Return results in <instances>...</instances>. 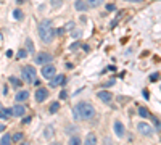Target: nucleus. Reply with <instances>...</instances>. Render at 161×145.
<instances>
[{"mask_svg":"<svg viewBox=\"0 0 161 145\" xmlns=\"http://www.w3.org/2000/svg\"><path fill=\"white\" fill-rule=\"evenodd\" d=\"M37 32H39V37L44 44H50L55 39V29L50 19H44L40 21V24L37 27Z\"/></svg>","mask_w":161,"mask_h":145,"instance_id":"1","label":"nucleus"},{"mask_svg":"<svg viewBox=\"0 0 161 145\" xmlns=\"http://www.w3.org/2000/svg\"><path fill=\"white\" fill-rule=\"evenodd\" d=\"M74 114H76V119H86V121H89V119H92L95 116V108H94V105L87 103V102H82V103L76 105Z\"/></svg>","mask_w":161,"mask_h":145,"instance_id":"2","label":"nucleus"},{"mask_svg":"<svg viewBox=\"0 0 161 145\" xmlns=\"http://www.w3.org/2000/svg\"><path fill=\"white\" fill-rule=\"evenodd\" d=\"M21 74H23V79L26 82H36V79H37V72H36V68L34 66H24L23 71H21Z\"/></svg>","mask_w":161,"mask_h":145,"instance_id":"3","label":"nucleus"},{"mask_svg":"<svg viewBox=\"0 0 161 145\" xmlns=\"http://www.w3.org/2000/svg\"><path fill=\"white\" fill-rule=\"evenodd\" d=\"M55 74H57V68H55L53 64H50V63L42 64V76L45 79H52Z\"/></svg>","mask_w":161,"mask_h":145,"instance_id":"4","label":"nucleus"},{"mask_svg":"<svg viewBox=\"0 0 161 145\" xmlns=\"http://www.w3.org/2000/svg\"><path fill=\"white\" fill-rule=\"evenodd\" d=\"M52 60H53V56L50 53H45V52L37 53L36 56H34V61H36L37 64H47V63H50Z\"/></svg>","mask_w":161,"mask_h":145,"instance_id":"5","label":"nucleus"},{"mask_svg":"<svg viewBox=\"0 0 161 145\" xmlns=\"http://www.w3.org/2000/svg\"><path fill=\"white\" fill-rule=\"evenodd\" d=\"M137 130L142 135H145V137H151L153 135V127L150 124H147V122H139V124H137Z\"/></svg>","mask_w":161,"mask_h":145,"instance_id":"6","label":"nucleus"},{"mask_svg":"<svg viewBox=\"0 0 161 145\" xmlns=\"http://www.w3.org/2000/svg\"><path fill=\"white\" fill-rule=\"evenodd\" d=\"M97 97H99L103 103H110V102L113 100V93L108 92V90H100V92H97Z\"/></svg>","mask_w":161,"mask_h":145,"instance_id":"7","label":"nucleus"},{"mask_svg":"<svg viewBox=\"0 0 161 145\" xmlns=\"http://www.w3.org/2000/svg\"><path fill=\"white\" fill-rule=\"evenodd\" d=\"M66 82V76L65 74H58V76H53L50 79V85L52 87H58V85H63Z\"/></svg>","mask_w":161,"mask_h":145,"instance_id":"8","label":"nucleus"},{"mask_svg":"<svg viewBox=\"0 0 161 145\" xmlns=\"http://www.w3.org/2000/svg\"><path fill=\"white\" fill-rule=\"evenodd\" d=\"M34 95H36V102L42 103V102H44V100L48 97V90H47V89H37Z\"/></svg>","mask_w":161,"mask_h":145,"instance_id":"9","label":"nucleus"},{"mask_svg":"<svg viewBox=\"0 0 161 145\" xmlns=\"http://www.w3.org/2000/svg\"><path fill=\"white\" fill-rule=\"evenodd\" d=\"M27 98H29V92H27V90H19L16 95H15V100L18 102V103H21V102H26Z\"/></svg>","mask_w":161,"mask_h":145,"instance_id":"10","label":"nucleus"},{"mask_svg":"<svg viewBox=\"0 0 161 145\" xmlns=\"http://www.w3.org/2000/svg\"><path fill=\"white\" fill-rule=\"evenodd\" d=\"M11 111H13V116L19 118V116H23V114L26 113V108H24V105H15Z\"/></svg>","mask_w":161,"mask_h":145,"instance_id":"11","label":"nucleus"},{"mask_svg":"<svg viewBox=\"0 0 161 145\" xmlns=\"http://www.w3.org/2000/svg\"><path fill=\"white\" fill-rule=\"evenodd\" d=\"M115 132H116V135H118V137H124L126 130H124L123 122H119V121H115Z\"/></svg>","mask_w":161,"mask_h":145,"instance_id":"12","label":"nucleus"},{"mask_svg":"<svg viewBox=\"0 0 161 145\" xmlns=\"http://www.w3.org/2000/svg\"><path fill=\"white\" fill-rule=\"evenodd\" d=\"M74 8L78 11H86L89 8V5L84 2V0H76V2H74Z\"/></svg>","mask_w":161,"mask_h":145,"instance_id":"13","label":"nucleus"},{"mask_svg":"<svg viewBox=\"0 0 161 145\" xmlns=\"http://www.w3.org/2000/svg\"><path fill=\"white\" fill-rule=\"evenodd\" d=\"M84 143H87V145H95V143H97V135H95L94 132L87 134V137H86V140H84Z\"/></svg>","mask_w":161,"mask_h":145,"instance_id":"14","label":"nucleus"},{"mask_svg":"<svg viewBox=\"0 0 161 145\" xmlns=\"http://www.w3.org/2000/svg\"><path fill=\"white\" fill-rule=\"evenodd\" d=\"M86 2H87L89 6H100L105 0H86Z\"/></svg>","mask_w":161,"mask_h":145,"instance_id":"15","label":"nucleus"},{"mask_svg":"<svg viewBox=\"0 0 161 145\" xmlns=\"http://www.w3.org/2000/svg\"><path fill=\"white\" fill-rule=\"evenodd\" d=\"M0 143H2V145H8V143H11V137H10L8 134H5L2 139H0Z\"/></svg>","mask_w":161,"mask_h":145,"instance_id":"16","label":"nucleus"},{"mask_svg":"<svg viewBox=\"0 0 161 145\" xmlns=\"http://www.w3.org/2000/svg\"><path fill=\"white\" fill-rule=\"evenodd\" d=\"M26 48H27V52H29V53H34V44H32L31 39L26 40Z\"/></svg>","mask_w":161,"mask_h":145,"instance_id":"17","label":"nucleus"},{"mask_svg":"<svg viewBox=\"0 0 161 145\" xmlns=\"http://www.w3.org/2000/svg\"><path fill=\"white\" fill-rule=\"evenodd\" d=\"M13 18H15V19H23L24 16H23V11H21V10H15V11H13Z\"/></svg>","mask_w":161,"mask_h":145,"instance_id":"18","label":"nucleus"},{"mask_svg":"<svg viewBox=\"0 0 161 145\" xmlns=\"http://www.w3.org/2000/svg\"><path fill=\"white\" fill-rule=\"evenodd\" d=\"M139 114H140L142 118H148V116H150V114H148V111H147L143 106H140V108H139Z\"/></svg>","mask_w":161,"mask_h":145,"instance_id":"19","label":"nucleus"},{"mask_svg":"<svg viewBox=\"0 0 161 145\" xmlns=\"http://www.w3.org/2000/svg\"><path fill=\"white\" fill-rule=\"evenodd\" d=\"M69 143L71 145H79V143H82V140L79 139V137H71V139H69Z\"/></svg>","mask_w":161,"mask_h":145,"instance_id":"20","label":"nucleus"},{"mask_svg":"<svg viewBox=\"0 0 161 145\" xmlns=\"http://www.w3.org/2000/svg\"><path fill=\"white\" fill-rule=\"evenodd\" d=\"M10 82H11L13 85H15V87L21 85V81H19V79H18V77H15V76H11V77H10Z\"/></svg>","mask_w":161,"mask_h":145,"instance_id":"21","label":"nucleus"},{"mask_svg":"<svg viewBox=\"0 0 161 145\" xmlns=\"http://www.w3.org/2000/svg\"><path fill=\"white\" fill-rule=\"evenodd\" d=\"M58 108H60L58 102H53V103H52V106H50V113H57V111H58Z\"/></svg>","mask_w":161,"mask_h":145,"instance_id":"22","label":"nucleus"},{"mask_svg":"<svg viewBox=\"0 0 161 145\" xmlns=\"http://www.w3.org/2000/svg\"><path fill=\"white\" fill-rule=\"evenodd\" d=\"M11 140H15V142H19V140H23V134H21V132H16L15 135L11 137Z\"/></svg>","mask_w":161,"mask_h":145,"instance_id":"23","label":"nucleus"},{"mask_svg":"<svg viewBox=\"0 0 161 145\" xmlns=\"http://www.w3.org/2000/svg\"><path fill=\"white\" fill-rule=\"evenodd\" d=\"M0 119H6V113H5V108L2 103H0Z\"/></svg>","mask_w":161,"mask_h":145,"instance_id":"24","label":"nucleus"},{"mask_svg":"<svg viewBox=\"0 0 161 145\" xmlns=\"http://www.w3.org/2000/svg\"><path fill=\"white\" fill-rule=\"evenodd\" d=\"M26 56H27L26 50H19V52H18V60H19V58H26Z\"/></svg>","mask_w":161,"mask_h":145,"instance_id":"25","label":"nucleus"},{"mask_svg":"<svg viewBox=\"0 0 161 145\" xmlns=\"http://www.w3.org/2000/svg\"><path fill=\"white\" fill-rule=\"evenodd\" d=\"M158 77H159L158 72H153V74L150 76V81H151V82H155V81H158Z\"/></svg>","mask_w":161,"mask_h":145,"instance_id":"26","label":"nucleus"},{"mask_svg":"<svg viewBox=\"0 0 161 145\" xmlns=\"http://www.w3.org/2000/svg\"><path fill=\"white\" fill-rule=\"evenodd\" d=\"M73 27H74V23H68V24L65 26V31H71Z\"/></svg>","mask_w":161,"mask_h":145,"instance_id":"27","label":"nucleus"},{"mask_svg":"<svg viewBox=\"0 0 161 145\" xmlns=\"http://www.w3.org/2000/svg\"><path fill=\"white\" fill-rule=\"evenodd\" d=\"M115 8H116V6H115L113 3H110V5H107V10H108V11H113Z\"/></svg>","mask_w":161,"mask_h":145,"instance_id":"28","label":"nucleus"},{"mask_svg":"<svg viewBox=\"0 0 161 145\" xmlns=\"http://www.w3.org/2000/svg\"><path fill=\"white\" fill-rule=\"evenodd\" d=\"M124 2H131V3H142L143 0H124Z\"/></svg>","mask_w":161,"mask_h":145,"instance_id":"29","label":"nucleus"},{"mask_svg":"<svg viewBox=\"0 0 161 145\" xmlns=\"http://www.w3.org/2000/svg\"><path fill=\"white\" fill-rule=\"evenodd\" d=\"M78 47H79V42H74L73 45H71V50H76V48H78Z\"/></svg>","mask_w":161,"mask_h":145,"instance_id":"30","label":"nucleus"},{"mask_svg":"<svg viewBox=\"0 0 161 145\" xmlns=\"http://www.w3.org/2000/svg\"><path fill=\"white\" fill-rule=\"evenodd\" d=\"M143 97H145V98H148V97H150V93H148V90H143Z\"/></svg>","mask_w":161,"mask_h":145,"instance_id":"31","label":"nucleus"}]
</instances>
